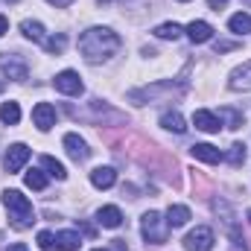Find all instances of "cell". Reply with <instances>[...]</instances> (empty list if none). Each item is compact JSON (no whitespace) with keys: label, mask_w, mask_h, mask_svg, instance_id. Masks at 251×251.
<instances>
[{"label":"cell","mask_w":251,"mask_h":251,"mask_svg":"<svg viewBox=\"0 0 251 251\" xmlns=\"http://www.w3.org/2000/svg\"><path fill=\"white\" fill-rule=\"evenodd\" d=\"M79 50L88 62H105L120 50V35L111 32L108 26H91L79 38Z\"/></svg>","instance_id":"1"},{"label":"cell","mask_w":251,"mask_h":251,"mask_svg":"<svg viewBox=\"0 0 251 251\" xmlns=\"http://www.w3.org/2000/svg\"><path fill=\"white\" fill-rule=\"evenodd\" d=\"M3 204H6V213H9V222L12 228H29L35 222V210H32V201L21 193V190H6L3 193Z\"/></svg>","instance_id":"2"},{"label":"cell","mask_w":251,"mask_h":251,"mask_svg":"<svg viewBox=\"0 0 251 251\" xmlns=\"http://www.w3.org/2000/svg\"><path fill=\"white\" fill-rule=\"evenodd\" d=\"M161 222H164L161 213H155V210L143 213V219H140V231H143L146 243H164V240H167V228H164Z\"/></svg>","instance_id":"3"},{"label":"cell","mask_w":251,"mask_h":251,"mask_svg":"<svg viewBox=\"0 0 251 251\" xmlns=\"http://www.w3.org/2000/svg\"><path fill=\"white\" fill-rule=\"evenodd\" d=\"M213 231L210 228H204V225H199L196 231H190L187 237H184V249L187 251H210L213 249Z\"/></svg>","instance_id":"4"},{"label":"cell","mask_w":251,"mask_h":251,"mask_svg":"<svg viewBox=\"0 0 251 251\" xmlns=\"http://www.w3.org/2000/svg\"><path fill=\"white\" fill-rule=\"evenodd\" d=\"M0 70H3L6 79H12V82H24L26 73H29V67H26V62H24L21 56H9V53L0 56Z\"/></svg>","instance_id":"5"},{"label":"cell","mask_w":251,"mask_h":251,"mask_svg":"<svg viewBox=\"0 0 251 251\" xmlns=\"http://www.w3.org/2000/svg\"><path fill=\"white\" fill-rule=\"evenodd\" d=\"M56 91H62L67 97H79L82 91H85V85H82V79H79V73L76 70H62L59 76H56Z\"/></svg>","instance_id":"6"},{"label":"cell","mask_w":251,"mask_h":251,"mask_svg":"<svg viewBox=\"0 0 251 251\" xmlns=\"http://www.w3.org/2000/svg\"><path fill=\"white\" fill-rule=\"evenodd\" d=\"M26 161H29V149L24 143H15V146H9V152L3 158V167H6V173H21Z\"/></svg>","instance_id":"7"},{"label":"cell","mask_w":251,"mask_h":251,"mask_svg":"<svg viewBox=\"0 0 251 251\" xmlns=\"http://www.w3.org/2000/svg\"><path fill=\"white\" fill-rule=\"evenodd\" d=\"M32 123L38 126L41 131H50V128L56 126V108H53L50 102H38V105L32 108Z\"/></svg>","instance_id":"8"},{"label":"cell","mask_w":251,"mask_h":251,"mask_svg":"<svg viewBox=\"0 0 251 251\" xmlns=\"http://www.w3.org/2000/svg\"><path fill=\"white\" fill-rule=\"evenodd\" d=\"M64 149H67V155L73 158V161H88V155H91V149H88V143L79 137V134H64Z\"/></svg>","instance_id":"9"},{"label":"cell","mask_w":251,"mask_h":251,"mask_svg":"<svg viewBox=\"0 0 251 251\" xmlns=\"http://www.w3.org/2000/svg\"><path fill=\"white\" fill-rule=\"evenodd\" d=\"M193 126H196L199 131L213 134V131H219V128H222V120H219L213 111H204V108H201V111H196V114H193Z\"/></svg>","instance_id":"10"},{"label":"cell","mask_w":251,"mask_h":251,"mask_svg":"<svg viewBox=\"0 0 251 251\" xmlns=\"http://www.w3.org/2000/svg\"><path fill=\"white\" fill-rule=\"evenodd\" d=\"M190 152H193V158L196 161H204V164H219L225 155L216 149V146H210V143H196V146H190Z\"/></svg>","instance_id":"11"},{"label":"cell","mask_w":251,"mask_h":251,"mask_svg":"<svg viewBox=\"0 0 251 251\" xmlns=\"http://www.w3.org/2000/svg\"><path fill=\"white\" fill-rule=\"evenodd\" d=\"M97 222H100L102 228H120V225H123V213H120V207L105 204V207L97 210Z\"/></svg>","instance_id":"12"},{"label":"cell","mask_w":251,"mask_h":251,"mask_svg":"<svg viewBox=\"0 0 251 251\" xmlns=\"http://www.w3.org/2000/svg\"><path fill=\"white\" fill-rule=\"evenodd\" d=\"M114 181H117V173H114L111 167H97V170L91 173V184H94L97 190L114 187Z\"/></svg>","instance_id":"13"},{"label":"cell","mask_w":251,"mask_h":251,"mask_svg":"<svg viewBox=\"0 0 251 251\" xmlns=\"http://www.w3.org/2000/svg\"><path fill=\"white\" fill-rule=\"evenodd\" d=\"M187 35L196 41V44H204V41L213 38V26H210L207 21H193V24L187 26Z\"/></svg>","instance_id":"14"},{"label":"cell","mask_w":251,"mask_h":251,"mask_svg":"<svg viewBox=\"0 0 251 251\" xmlns=\"http://www.w3.org/2000/svg\"><path fill=\"white\" fill-rule=\"evenodd\" d=\"M187 222H190V207H184V204H170V210H167V228H181Z\"/></svg>","instance_id":"15"},{"label":"cell","mask_w":251,"mask_h":251,"mask_svg":"<svg viewBox=\"0 0 251 251\" xmlns=\"http://www.w3.org/2000/svg\"><path fill=\"white\" fill-rule=\"evenodd\" d=\"M231 88L234 91H251V62H246L243 67H237L231 73Z\"/></svg>","instance_id":"16"},{"label":"cell","mask_w":251,"mask_h":251,"mask_svg":"<svg viewBox=\"0 0 251 251\" xmlns=\"http://www.w3.org/2000/svg\"><path fill=\"white\" fill-rule=\"evenodd\" d=\"M82 237L76 231H59L56 234V251H79Z\"/></svg>","instance_id":"17"},{"label":"cell","mask_w":251,"mask_h":251,"mask_svg":"<svg viewBox=\"0 0 251 251\" xmlns=\"http://www.w3.org/2000/svg\"><path fill=\"white\" fill-rule=\"evenodd\" d=\"M161 126H164L167 131H176V134H184V131H187V126H184V117H181L178 111H167V114L161 117Z\"/></svg>","instance_id":"18"},{"label":"cell","mask_w":251,"mask_h":251,"mask_svg":"<svg viewBox=\"0 0 251 251\" xmlns=\"http://www.w3.org/2000/svg\"><path fill=\"white\" fill-rule=\"evenodd\" d=\"M41 167L47 170V176H53V178H59V181H64V178H67L64 164H62V161H56V158H50V155H44V158H41Z\"/></svg>","instance_id":"19"},{"label":"cell","mask_w":251,"mask_h":251,"mask_svg":"<svg viewBox=\"0 0 251 251\" xmlns=\"http://www.w3.org/2000/svg\"><path fill=\"white\" fill-rule=\"evenodd\" d=\"M18 120H21V105L18 102H3L0 105V123L15 126Z\"/></svg>","instance_id":"20"},{"label":"cell","mask_w":251,"mask_h":251,"mask_svg":"<svg viewBox=\"0 0 251 251\" xmlns=\"http://www.w3.org/2000/svg\"><path fill=\"white\" fill-rule=\"evenodd\" d=\"M21 32L29 38V41H44V26L38 21H24L21 24Z\"/></svg>","instance_id":"21"},{"label":"cell","mask_w":251,"mask_h":251,"mask_svg":"<svg viewBox=\"0 0 251 251\" xmlns=\"http://www.w3.org/2000/svg\"><path fill=\"white\" fill-rule=\"evenodd\" d=\"M228 26H231V32H237V35H246V32H251V15H234L231 21H228Z\"/></svg>","instance_id":"22"},{"label":"cell","mask_w":251,"mask_h":251,"mask_svg":"<svg viewBox=\"0 0 251 251\" xmlns=\"http://www.w3.org/2000/svg\"><path fill=\"white\" fill-rule=\"evenodd\" d=\"M24 181H26V187L29 190H44L47 187V176H44L41 170H29V173L24 176Z\"/></svg>","instance_id":"23"},{"label":"cell","mask_w":251,"mask_h":251,"mask_svg":"<svg viewBox=\"0 0 251 251\" xmlns=\"http://www.w3.org/2000/svg\"><path fill=\"white\" fill-rule=\"evenodd\" d=\"M225 161H228L231 167H240V164H246V143H234V146L228 149Z\"/></svg>","instance_id":"24"},{"label":"cell","mask_w":251,"mask_h":251,"mask_svg":"<svg viewBox=\"0 0 251 251\" xmlns=\"http://www.w3.org/2000/svg\"><path fill=\"white\" fill-rule=\"evenodd\" d=\"M64 47H67V38H64L62 32L44 41V50H47V53H53V56H62V53H64Z\"/></svg>","instance_id":"25"},{"label":"cell","mask_w":251,"mask_h":251,"mask_svg":"<svg viewBox=\"0 0 251 251\" xmlns=\"http://www.w3.org/2000/svg\"><path fill=\"white\" fill-rule=\"evenodd\" d=\"M181 32H184V29H181L178 24H161V26H155V35H158V38H173V41H176Z\"/></svg>","instance_id":"26"},{"label":"cell","mask_w":251,"mask_h":251,"mask_svg":"<svg viewBox=\"0 0 251 251\" xmlns=\"http://www.w3.org/2000/svg\"><path fill=\"white\" fill-rule=\"evenodd\" d=\"M38 249L41 251H56V234L41 231V234H38Z\"/></svg>","instance_id":"27"},{"label":"cell","mask_w":251,"mask_h":251,"mask_svg":"<svg viewBox=\"0 0 251 251\" xmlns=\"http://www.w3.org/2000/svg\"><path fill=\"white\" fill-rule=\"evenodd\" d=\"M225 50H234V44L231 41H219L216 44V53H225Z\"/></svg>","instance_id":"28"},{"label":"cell","mask_w":251,"mask_h":251,"mask_svg":"<svg viewBox=\"0 0 251 251\" xmlns=\"http://www.w3.org/2000/svg\"><path fill=\"white\" fill-rule=\"evenodd\" d=\"M225 3H228V0H207V6H210V9H216V12H219V9H225Z\"/></svg>","instance_id":"29"},{"label":"cell","mask_w":251,"mask_h":251,"mask_svg":"<svg viewBox=\"0 0 251 251\" xmlns=\"http://www.w3.org/2000/svg\"><path fill=\"white\" fill-rule=\"evenodd\" d=\"M9 32V21H6V15H0V35H6Z\"/></svg>","instance_id":"30"},{"label":"cell","mask_w":251,"mask_h":251,"mask_svg":"<svg viewBox=\"0 0 251 251\" xmlns=\"http://www.w3.org/2000/svg\"><path fill=\"white\" fill-rule=\"evenodd\" d=\"M47 3H53V6H59V9H64V6H70L73 0H47Z\"/></svg>","instance_id":"31"},{"label":"cell","mask_w":251,"mask_h":251,"mask_svg":"<svg viewBox=\"0 0 251 251\" xmlns=\"http://www.w3.org/2000/svg\"><path fill=\"white\" fill-rule=\"evenodd\" d=\"M9 251H26V249H24V246H12Z\"/></svg>","instance_id":"32"},{"label":"cell","mask_w":251,"mask_h":251,"mask_svg":"<svg viewBox=\"0 0 251 251\" xmlns=\"http://www.w3.org/2000/svg\"><path fill=\"white\" fill-rule=\"evenodd\" d=\"M249 222H251V210H249Z\"/></svg>","instance_id":"33"},{"label":"cell","mask_w":251,"mask_h":251,"mask_svg":"<svg viewBox=\"0 0 251 251\" xmlns=\"http://www.w3.org/2000/svg\"><path fill=\"white\" fill-rule=\"evenodd\" d=\"M94 251H105V249H94Z\"/></svg>","instance_id":"34"},{"label":"cell","mask_w":251,"mask_h":251,"mask_svg":"<svg viewBox=\"0 0 251 251\" xmlns=\"http://www.w3.org/2000/svg\"><path fill=\"white\" fill-rule=\"evenodd\" d=\"M0 91H3V82H0Z\"/></svg>","instance_id":"35"},{"label":"cell","mask_w":251,"mask_h":251,"mask_svg":"<svg viewBox=\"0 0 251 251\" xmlns=\"http://www.w3.org/2000/svg\"><path fill=\"white\" fill-rule=\"evenodd\" d=\"M181 3H187V0H181Z\"/></svg>","instance_id":"36"},{"label":"cell","mask_w":251,"mask_h":251,"mask_svg":"<svg viewBox=\"0 0 251 251\" xmlns=\"http://www.w3.org/2000/svg\"><path fill=\"white\" fill-rule=\"evenodd\" d=\"M246 3H251V0H246Z\"/></svg>","instance_id":"37"}]
</instances>
